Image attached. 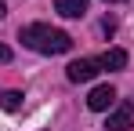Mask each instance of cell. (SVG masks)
<instances>
[{"label": "cell", "mask_w": 134, "mask_h": 131, "mask_svg": "<svg viewBox=\"0 0 134 131\" xmlns=\"http://www.w3.org/2000/svg\"><path fill=\"white\" fill-rule=\"evenodd\" d=\"M18 40L29 47V51H36V55H65L69 47H72V37H69L65 29H54V26H47V22H29L18 29Z\"/></svg>", "instance_id": "cell-1"}, {"label": "cell", "mask_w": 134, "mask_h": 131, "mask_svg": "<svg viewBox=\"0 0 134 131\" xmlns=\"http://www.w3.org/2000/svg\"><path fill=\"white\" fill-rule=\"evenodd\" d=\"M65 77L72 80V84L94 80V77H98V58H76V62H69L65 66Z\"/></svg>", "instance_id": "cell-2"}, {"label": "cell", "mask_w": 134, "mask_h": 131, "mask_svg": "<svg viewBox=\"0 0 134 131\" xmlns=\"http://www.w3.org/2000/svg\"><path fill=\"white\" fill-rule=\"evenodd\" d=\"M112 106H116V87L112 84H98L87 95V109H94V113H109Z\"/></svg>", "instance_id": "cell-3"}, {"label": "cell", "mask_w": 134, "mask_h": 131, "mask_svg": "<svg viewBox=\"0 0 134 131\" xmlns=\"http://www.w3.org/2000/svg\"><path fill=\"white\" fill-rule=\"evenodd\" d=\"M105 128L109 131H131L134 128V109L131 106H116L109 113V120H105Z\"/></svg>", "instance_id": "cell-4"}, {"label": "cell", "mask_w": 134, "mask_h": 131, "mask_svg": "<svg viewBox=\"0 0 134 131\" xmlns=\"http://www.w3.org/2000/svg\"><path fill=\"white\" fill-rule=\"evenodd\" d=\"M98 69H127V51L123 47H109L98 58Z\"/></svg>", "instance_id": "cell-5"}, {"label": "cell", "mask_w": 134, "mask_h": 131, "mask_svg": "<svg viewBox=\"0 0 134 131\" xmlns=\"http://www.w3.org/2000/svg\"><path fill=\"white\" fill-rule=\"evenodd\" d=\"M54 11H58L62 18H83L87 0H54Z\"/></svg>", "instance_id": "cell-6"}, {"label": "cell", "mask_w": 134, "mask_h": 131, "mask_svg": "<svg viewBox=\"0 0 134 131\" xmlns=\"http://www.w3.org/2000/svg\"><path fill=\"white\" fill-rule=\"evenodd\" d=\"M0 109H7V113L22 109V91H0Z\"/></svg>", "instance_id": "cell-7"}, {"label": "cell", "mask_w": 134, "mask_h": 131, "mask_svg": "<svg viewBox=\"0 0 134 131\" xmlns=\"http://www.w3.org/2000/svg\"><path fill=\"white\" fill-rule=\"evenodd\" d=\"M0 62H11V47L7 44H0Z\"/></svg>", "instance_id": "cell-8"}, {"label": "cell", "mask_w": 134, "mask_h": 131, "mask_svg": "<svg viewBox=\"0 0 134 131\" xmlns=\"http://www.w3.org/2000/svg\"><path fill=\"white\" fill-rule=\"evenodd\" d=\"M4 15H7V4H0V18H4Z\"/></svg>", "instance_id": "cell-9"}, {"label": "cell", "mask_w": 134, "mask_h": 131, "mask_svg": "<svg viewBox=\"0 0 134 131\" xmlns=\"http://www.w3.org/2000/svg\"><path fill=\"white\" fill-rule=\"evenodd\" d=\"M105 4H123V0H105Z\"/></svg>", "instance_id": "cell-10"}]
</instances>
